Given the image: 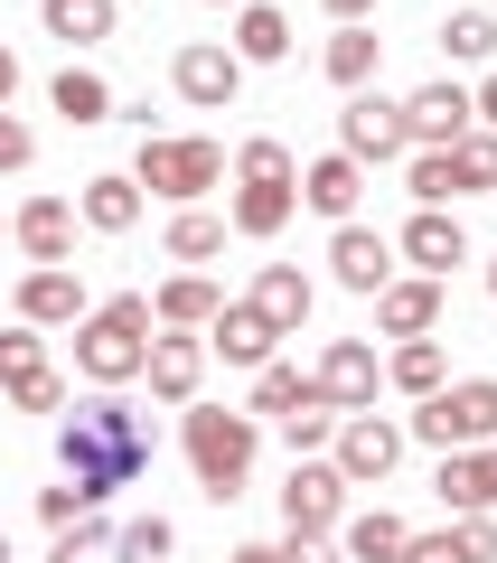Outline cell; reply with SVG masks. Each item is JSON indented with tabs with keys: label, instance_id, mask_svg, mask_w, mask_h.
<instances>
[{
	"label": "cell",
	"instance_id": "6da1fadb",
	"mask_svg": "<svg viewBox=\"0 0 497 563\" xmlns=\"http://www.w3.org/2000/svg\"><path fill=\"white\" fill-rule=\"evenodd\" d=\"M57 461H66V479H85L95 498H113V488H132L141 470H151V422L122 395H95V404H76V413L57 422Z\"/></svg>",
	"mask_w": 497,
	"mask_h": 563
},
{
	"label": "cell",
	"instance_id": "7a4b0ae2",
	"mask_svg": "<svg viewBox=\"0 0 497 563\" xmlns=\"http://www.w3.org/2000/svg\"><path fill=\"white\" fill-rule=\"evenodd\" d=\"M151 291H113V301H95L76 320V376H95V385H132L141 376V357H151Z\"/></svg>",
	"mask_w": 497,
	"mask_h": 563
},
{
	"label": "cell",
	"instance_id": "3957f363",
	"mask_svg": "<svg viewBox=\"0 0 497 563\" xmlns=\"http://www.w3.org/2000/svg\"><path fill=\"white\" fill-rule=\"evenodd\" d=\"M179 432H188V470H198V488H207L217 507L254 479V442H263L254 413H235V404H188Z\"/></svg>",
	"mask_w": 497,
	"mask_h": 563
},
{
	"label": "cell",
	"instance_id": "277c9868",
	"mask_svg": "<svg viewBox=\"0 0 497 563\" xmlns=\"http://www.w3.org/2000/svg\"><path fill=\"white\" fill-rule=\"evenodd\" d=\"M404 442L488 451V442H497V376H460V385H441V395H422V413L404 422Z\"/></svg>",
	"mask_w": 497,
	"mask_h": 563
},
{
	"label": "cell",
	"instance_id": "5b68a950",
	"mask_svg": "<svg viewBox=\"0 0 497 563\" xmlns=\"http://www.w3.org/2000/svg\"><path fill=\"white\" fill-rule=\"evenodd\" d=\"M225 179V151L217 141H159L141 132V161H132V188H151V198H207V188Z\"/></svg>",
	"mask_w": 497,
	"mask_h": 563
},
{
	"label": "cell",
	"instance_id": "8992f818",
	"mask_svg": "<svg viewBox=\"0 0 497 563\" xmlns=\"http://www.w3.org/2000/svg\"><path fill=\"white\" fill-rule=\"evenodd\" d=\"M395 461H404V422L395 413H339V432H329V470H339L347 488H376Z\"/></svg>",
	"mask_w": 497,
	"mask_h": 563
},
{
	"label": "cell",
	"instance_id": "52a82bcc",
	"mask_svg": "<svg viewBox=\"0 0 497 563\" xmlns=\"http://www.w3.org/2000/svg\"><path fill=\"white\" fill-rule=\"evenodd\" d=\"M310 385H319V404H329V413H376L385 357H376L366 339H329V357L310 366Z\"/></svg>",
	"mask_w": 497,
	"mask_h": 563
},
{
	"label": "cell",
	"instance_id": "ba28073f",
	"mask_svg": "<svg viewBox=\"0 0 497 563\" xmlns=\"http://www.w3.org/2000/svg\"><path fill=\"white\" fill-rule=\"evenodd\" d=\"M281 526L300 544H319L329 526H347V479L329 461H291V488H281Z\"/></svg>",
	"mask_w": 497,
	"mask_h": 563
},
{
	"label": "cell",
	"instance_id": "9c48e42d",
	"mask_svg": "<svg viewBox=\"0 0 497 563\" xmlns=\"http://www.w3.org/2000/svg\"><path fill=\"white\" fill-rule=\"evenodd\" d=\"M339 151H347V161H404V151H413V132H404V103L395 95H357V103H347V113H339Z\"/></svg>",
	"mask_w": 497,
	"mask_h": 563
},
{
	"label": "cell",
	"instance_id": "30bf717a",
	"mask_svg": "<svg viewBox=\"0 0 497 563\" xmlns=\"http://www.w3.org/2000/svg\"><path fill=\"white\" fill-rule=\"evenodd\" d=\"M141 376H151L159 404H198V385H207V329H159L151 357H141Z\"/></svg>",
	"mask_w": 497,
	"mask_h": 563
},
{
	"label": "cell",
	"instance_id": "8fae6325",
	"mask_svg": "<svg viewBox=\"0 0 497 563\" xmlns=\"http://www.w3.org/2000/svg\"><path fill=\"white\" fill-rule=\"evenodd\" d=\"M169 85H179L198 113H225V103H235V85H244V57H235V47H217V38H198V47H179V57H169Z\"/></svg>",
	"mask_w": 497,
	"mask_h": 563
},
{
	"label": "cell",
	"instance_id": "7c38bea8",
	"mask_svg": "<svg viewBox=\"0 0 497 563\" xmlns=\"http://www.w3.org/2000/svg\"><path fill=\"white\" fill-rule=\"evenodd\" d=\"M404 132H413V151H451L460 132H478L470 85H422V95H404Z\"/></svg>",
	"mask_w": 497,
	"mask_h": 563
},
{
	"label": "cell",
	"instance_id": "4fadbf2b",
	"mask_svg": "<svg viewBox=\"0 0 497 563\" xmlns=\"http://www.w3.org/2000/svg\"><path fill=\"white\" fill-rule=\"evenodd\" d=\"M376 329H385V339H432V329H441V282L432 273H395L376 291Z\"/></svg>",
	"mask_w": 497,
	"mask_h": 563
},
{
	"label": "cell",
	"instance_id": "5bb4252c",
	"mask_svg": "<svg viewBox=\"0 0 497 563\" xmlns=\"http://www.w3.org/2000/svg\"><path fill=\"white\" fill-rule=\"evenodd\" d=\"M441 507L451 517H497V442L488 451H441Z\"/></svg>",
	"mask_w": 497,
	"mask_h": 563
},
{
	"label": "cell",
	"instance_id": "9a60e30c",
	"mask_svg": "<svg viewBox=\"0 0 497 563\" xmlns=\"http://www.w3.org/2000/svg\"><path fill=\"white\" fill-rule=\"evenodd\" d=\"M329 273H339L347 291H366V301H376L385 282H395V244H385L376 225H339V235H329Z\"/></svg>",
	"mask_w": 497,
	"mask_h": 563
},
{
	"label": "cell",
	"instance_id": "2e32d148",
	"mask_svg": "<svg viewBox=\"0 0 497 563\" xmlns=\"http://www.w3.org/2000/svg\"><path fill=\"white\" fill-rule=\"evenodd\" d=\"M85 310H95V301H85V282L66 273V263H38V273L20 282V320L29 329H76Z\"/></svg>",
	"mask_w": 497,
	"mask_h": 563
},
{
	"label": "cell",
	"instance_id": "e0dca14e",
	"mask_svg": "<svg viewBox=\"0 0 497 563\" xmlns=\"http://www.w3.org/2000/svg\"><path fill=\"white\" fill-rule=\"evenodd\" d=\"M273 339H281V329L263 320L254 301H225L217 320H207V347H217L225 366H254V376H263V366H273Z\"/></svg>",
	"mask_w": 497,
	"mask_h": 563
},
{
	"label": "cell",
	"instance_id": "ac0fdd59",
	"mask_svg": "<svg viewBox=\"0 0 497 563\" xmlns=\"http://www.w3.org/2000/svg\"><path fill=\"white\" fill-rule=\"evenodd\" d=\"M10 235H20L29 273H38V263H66V254H76V207H66V198H29L20 217H10Z\"/></svg>",
	"mask_w": 497,
	"mask_h": 563
},
{
	"label": "cell",
	"instance_id": "d6986e66",
	"mask_svg": "<svg viewBox=\"0 0 497 563\" xmlns=\"http://www.w3.org/2000/svg\"><path fill=\"white\" fill-rule=\"evenodd\" d=\"M404 263H422V273H451V263H470V235H460V217L451 207H413V225H404V244H395Z\"/></svg>",
	"mask_w": 497,
	"mask_h": 563
},
{
	"label": "cell",
	"instance_id": "ffe728a7",
	"mask_svg": "<svg viewBox=\"0 0 497 563\" xmlns=\"http://www.w3.org/2000/svg\"><path fill=\"white\" fill-rule=\"evenodd\" d=\"M357 198H366V169L347 161V151H329V161H310V169H300V207H319V217L357 225Z\"/></svg>",
	"mask_w": 497,
	"mask_h": 563
},
{
	"label": "cell",
	"instance_id": "44dd1931",
	"mask_svg": "<svg viewBox=\"0 0 497 563\" xmlns=\"http://www.w3.org/2000/svg\"><path fill=\"white\" fill-rule=\"evenodd\" d=\"M244 301H254L263 320L281 329V339H300V320H310V273H300V263H263Z\"/></svg>",
	"mask_w": 497,
	"mask_h": 563
},
{
	"label": "cell",
	"instance_id": "7402d4cb",
	"mask_svg": "<svg viewBox=\"0 0 497 563\" xmlns=\"http://www.w3.org/2000/svg\"><path fill=\"white\" fill-rule=\"evenodd\" d=\"M404 563H497V517H451L441 536H413Z\"/></svg>",
	"mask_w": 497,
	"mask_h": 563
},
{
	"label": "cell",
	"instance_id": "603a6c76",
	"mask_svg": "<svg viewBox=\"0 0 497 563\" xmlns=\"http://www.w3.org/2000/svg\"><path fill=\"white\" fill-rule=\"evenodd\" d=\"M217 310H225V291H217L207 273H169V282L151 291V320H159V329H207Z\"/></svg>",
	"mask_w": 497,
	"mask_h": 563
},
{
	"label": "cell",
	"instance_id": "cb8c5ba5",
	"mask_svg": "<svg viewBox=\"0 0 497 563\" xmlns=\"http://www.w3.org/2000/svg\"><path fill=\"white\" fill-rule=\"evenodd\" d=\"M300 207V188H273V179H235V207H225V225L235 235H281Z\"/></svg>",
	"mask_w": 497,
	"mask_h": 563
},
{
	"label": "cell",
	"instance_id": "d4e9b609",
	"mask_svg": "<svg viewBox=\"0 0 497 563\" xmlns=\"http://www.w3.org/2000/svg\"><path fill=\"white\" fill-rule=\"evenodd\" d=\"M235 57L244 66H281V57H291V20H281L273 0H244V10H235Z\"/></svg>",
	"mask_w": 497,
	"mask_h": 563
},
{
	"label": "cell",
	"instance_id": "484cf974",
	"mask_svg": "<svg viewBox=\"0 0 497 563\" xmlns=\"http://www.w3.org/2000/svg\"><path fill=\"white\" fill-rule=\"evenodd\" d=\"M76 217L95 225V235H122V225L141 217V188H132V169H103V179H85V198H76Z\"/></svg>",
	"mask_w": 497,
	"mask_h": 563
},
{
	"label": "cell",
	"instance_id": "4316f807",
	"mask_svg": "<svg viewBox=\"0 0 497 563\" xmlns=\"http://www.w3.org/2000/svg\"><path fill=\"white\" fill-rule=\"evenodd\" d=\"M38 20H47V38L95 47V38H113V0H38Z\"/></svg>",
	"mask_w": 497,
	"mask_h": 563
},
{
	"label": "cell",
	"instance_id": "83f0119b",
	"mask_svg": "<svg viewBox=\"0 0 497 563\" xmlns=\"http://www.w3.org/2000/svg\"><path fill=\"white\" fill-rule=\"evenodd\" d=\"M385 385H404V395H441V385H451V376H441V339H395V357H385Z\"/></svg>",
	"mask_w": 497,
	"mask_h": 563
},
{
	"label": "cell",
	"instance_id": "f1b7e54d",
	"mask_svg": "<svg viewBox=\"0 0 497 563\" xmlns=\"http://www.w3.org/2000/svg\"><path fill=\"white\" fill-rule=\"evenodd\" d=\"M217 254H225V217L179 207V217H169V263H188V273H198V263H217Z\"/></svg>",
	"mask_w": 497,
	"mask_h": 563
},
{
	"label": "cell",
	"instance_id": "f546056e",
	"mask_svg": "<svg viewBox=\"0 0 497 563\" xmlns=\"http://www.w3.org/2000/svg\"><path fill=\"white\" fill-rule=\"evenodd\" d=\"M404 544H413V526L404 517H347V563H404Z\"/></svg>",
	"mask_w": 497,
	"mask_h": 563
},
{
	"label": "cell",
	"instance_id": "4dcf8cb0",
	"mask_svg": "<svg viewBox=\"0 0 497 563\" xmlns=\"http://www.w3.org/2000/svg\"><path fill=\"white\" fill-rule=\"evenodd\" d=\"M319 66H329V76H339L347 95H366V76H376V29H366V20H347L339 38H329V57H319Z\"/></svg>",
	"mask_w": 497,
	"mask_h": 563
},
{
	"label": "cell",
	"instance_id": "1f68e13d",
	"mask_svg": "<svg viewBox=\"0 0 497 563\" xmlns=\"http://www.w3.org/2000/svg\"><path fill=\"white\" fill-rule=\"evenodd\" d=\"M47 95H57V113H66V122H113V85H103L95 66H66Z\"/></svg>",
	"mask_w": 497,
	"mask_h": 563
},
{
	"label": "cell",
	"instance_id": "d6a6232c",
	"mask_svg": "<svg viewBox=\"0 0 497 563\" xmlns=\"http://www.w3.org/2000/svg\"><path fill=\"white\" fill-rule=\"evenodd\" d=\"M47 563H113V517H76V526H57V544H47Z\"/></svg>",
	"mask_w": 497,
	"mask_h": 563
},
{
	"label": "cell",
	"instance_id": "836d02e7",
	"mask_svg": "<svg viewBox=\"0 0 497 563\" xmlns=\"http://www.w3.org/2000/svg\"><path fill=\"white\" fill-rule=\"evenodd\" d=\"M300 404H319V385L310 376H300V366H263V376H254V413H300Z\"/></svg>",
	"mask_w": 497,
	"mask_h": 563
},
{
	"label": "cell",
	"instance_id": "e575fe53",
	"mask_svg": "<svg viewBox=\"0 0 497 563\" xmlns=\"http://www.w3.org/2000/svg\"><path fill=\"white\" fill-rule=\"evenodd\" d=\"M29 376H47V347H38V329H0V395H20Z\"/></svg>",
	"mask_w": 497,
	"mask_h": 563
},
{
	"label": "cell",
	"instance_id": "d590c367",
	"mask_svg": "<svg viewBox=\"0 0 497 563\" xmlns=\"http://www.w3.org/2000/svg\"><path fill=\"white\" fill-rule=\"evenodd\" d=\"M441 47H451L460 66L497 57V20H488V10H451V20H441Z\"/></svg>",
	"mask_w": 497,
	"mask_h": 563
},
{
	"label": "cell",
	"instance_id": "8d00e7d4",
	"mask_svg": "<svg viewBox=\"0 0 497 563\" xmlns=\"http://www.w3.org/2000/svg\"><path fill=\"white\" fill-rule=\"evenodd\" d=\"M451 169H460V188H488V198H497V132H488V122L451 141Z\"/></svg>",
	"mask_w": 497,
	"mask_h": 563
},
{
	"label": "cell",
	"instance_id": "74e56055",
	"mask_svg": "<svg viewBox=\"0 0 497 563\" xmlns=\"http://www.w3.org/2000/svg\"><path fill=\"white\" fill-rule=\"evenodd\" d=\"M169 517H132V526H113V563H169Z\"/></svg>",
	"mask_w": 497,
	"mask_h": 563
},
{
	"label": "cell",
	"instance_id": "f35d334b",
	"mask_svg": "<svg viewBox=\"0 0 497 563\" xmlns=\"http://www.w3.org/2000/svg\"><path fill=\"white\" fill-rule=\"evenodd\" d=\"M235 179H273V188H300V161L281 151V141H244V151H235Z\"/></svg>",
	"mask_w": 497,
	"mask_h": 563
},
{
	"label": "cell",
	"instance_id": "ab89813d",
	"mask_svg": "<svg viewBox=\"0 0 497 563\" xmlns=\"http://www.w3.org/2000/svg\"><path fill=\"white\" fill-rule=\"evenodd\" d=\"M404 179H413V198H422V207H451V198H460L451 151H413V169H404Z\"/></svg>",
	"mask_w": 497,
	"mask_h": 563
},
{
	"label": "cell",
	"instance_id": "60d3db41",
	"mask_svg": "<svg viewBox=\"0 0 497 563\" xmlns=\"http://www.w3.org/2000/svg\"><path fill=\"white\" fill-rule=\"evenodd\" d=\"M95 507H103V498H95L85 479H66V488H38V517H47V526H76V517H95Z\"/></svg>",
	"mask_w": 497,
	"mask_h": 563
},
{
	"label": "cell",
	"instance_id": "b9f144b4",
	"mask_svg": "<svg viewBox=\"0 0 497 563\" xmlns=\"http://www.w3.org/2000/svg\"><path fill=\"white\" fill-rule=\"evenodd\" d=\"M281 432H291V451L310 461V451L329 442V432H339V413H329V404H300V413H281Z\"/></svg>",
	"mask_w": 497,
	"mask_h": 563
},
{
	"label": "cell",
	"instance_id": "7bdbcfd3",
	"mask_svg": "<svg viewBox=\"0 0 497 563\" xmlns=\"http://www.w3.org/2000/svg\"><path fill=\"white\" fill-rule=\"evenodd\" d=\"M10 404H20V413H66V376L47 366V376H29V385H20Z\"/></svg>",
	"mask_w": 497,
	"mask_h": 563
},
{
	"label": "cell",
	"instance_id": "ee69618b",
	"mask_svg": "<svg viewBox=\"0 0 497 563\" xmlns=\"http://www.w3.org/2000/svg\"><path fill=\"white\" fill-rule=\"evenodd\" d=\"M29 161H38V132L20 113H0V169H29Z\"/></svg>",
	"mask_w": 497,
	"mask_h": 563
},
{
	"label": "cell",
	"instance_id": "f6af8a7d",
	"mask_svg": "<svg viewBox=\"0 0 497 563\" xmlns=\"http://www.w3.org/2000/svg\"><path fill=\"white\" fill-rule=\"evenodd\" d=\"M225 563H291V544H235Z\"/></svg>",
	"mask_w": 497,
	"mask_h": 563
},
{
	"label": "cell",
	"instance_id": "bcb514c9",
	"mask_svg": "<svg viewBox=\"0 0 497 563\" xmlns=\"http://www.w3.org/2000/svg\"><path fill=\"white\" fill-rule=\"evenodd\" d=\"M291 544V563H347V554H329V544H300V536H281Z\"/></svg>",
	"mask_w": 497,
	"mask_h": 563
},
{
	"label": "cell",
	"instance_id": "7dc6e473",
	"mask_svg": "<svg viewBox=\"0 0 497 563\" xmlns=\"http://www.w3.org/2000/svg\"><path fill=\"white\" fill-rule=\"evenodd\" d=\"M10 95H20V57L0 47V113H10Z\"/></svg>",
	"mask_w": 497,
	"mask_h": 563
},
{
	"label": "cell",
	"instance_id": "c3c4849f",
	"mask_svg": "<svg viewBox=\"0 0 497 563\" xmlns=\"http://www.w3.org/2000/svg\"><path fill=\"white\" fill-rule=\"evenodd\" d=\"M319 10H329V20L347 29V20H366V10H376V0H319Z\"/></svg>",
	"mask_w": 497,
	"mask_h": 563
},
{
	"label": "cell",
	"instance_id": "681fc988",
	"mask_svg": "<svg viewBox=\"0 0 497 563\" xmlns=\"http://www.w3.org/2000/svg\"><path fill=\"white\" fill-rule=\"evenodd\" d=\"M470 103H478V122H488V132H497V76H488V85H478V95H470Z\"/></svg>",
	"mask_w": 497,
	"mask_h": 563
},
{
	"label": "cell",
	"instance_id": "f907efd6",
	"mask_svg": "<svg viewBox=\"0 0 497 563\" xmlns=\"http://www.w3.org/2000/svg\"><path fill=\"white\" fill-rule=\"evenodd\" d=\"M217 10H244V0H217Z\"/></svg>",
	"mask_w": 497,
	"mask_h": 563
},
{
	"label": "cell",
	"instance_id": "816d5d0a",
	"mask_svg": "<svg viewBox=\"0 0 497 563\" xmlns=\"http://www.w3.org/2000/svg\"><path fill=\"white\" fill-rule=\"evenodd\" d=\"M0 563H10V536H0Z\"/></svg>",
	"mask_w": 497,
	"mask_h": 563
},
{
	"label": "cell",
	"instance_id": "f5cc1de1",
	"mask_svg": "<svg viewBox=\"0 0 497 563\" xmlns=\"http://www.w3.org/2000/svg\"><path fill=\"white\" fill-rule=\"evenodd\" d=\"M488 291H497V263H488Z\"/></svg>",
	"mask_w": 497,
	"mask_h": 563
},
{
	"label": "cell",
	"instance_id": "db71d44e",
	"mask_svg": "<svg viewBox=\"0 0 497 563\" xmlns=\"http://www.w3.org/2000/svg\"><path fill=\"white\" fill-rule=\"evenodd\" d=\"M0 235H10V225H0Z\"/></svg>",
	"mask_w": 497,
	"mask_h": 563
}]
</instances>
